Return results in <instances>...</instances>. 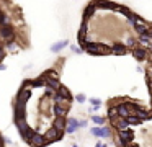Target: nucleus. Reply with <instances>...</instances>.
<instances>
[{"instance_id": "obj_1", "label": "nucleus", "mask_w": 152, "mask_h": 147, "mask_svg": "<svg viewBox=\"0 0 152 147\" xmlns=\"http://www.w3.org/2000/svg\"><path fill=\"white\" fill-rule=\"evenodd\" d=\"M30 46V28L23 10L13 0H0V69L8 54H17Z\"/></svg>"}, {"instance_id": "obj_2", "label": "nucleus", "mask_w": 152, "mask_h": 147, "mask_svg": "<svg viewBox=\"0 0 152 147\" xmlns=\"http://www.w3.org/2000/svg\"><path fill=\"white\" fill-rule=\"evenodd\" d=\"M90 134L95 137H100V139H111L113 132H111V127L110 126H95L90 129Z\"/></svg>"}, {"instance_id": "obj_3", "label": "nucleus", "mask_w": 152, "mask_h": 147, "mask_svg": "<svg viewBox=\"0 0 152 147\" xmlns=\"http://www.w3.org/2000/svg\"><path fill=\"white\" fill-rule=\"evenodd\" d=\"M64 134H66V132H62V131H57L56 127H49V129L44 132V139H46L48 144H53V142H56V140H61V139H62Z\"/></svg>"}, {"instance_id": "obj_4", "label": "nucleus", "mask_w": 152, "mask_h": 147, "mask_svg": "<svg viewBox=\"0 0 152 147\" xmlns=\"http://www.w3.org/2000/svg\"><path fill=\"white\" fill-rule=\"evenodd\" d=\"M131 54H132V57H134L136 61H139V62L147 61V57H149L147 48H141V46H136L134 49H131Z\"/></svg>"}, {"instance_id": "obj_5", "label": "nucleus", "mask_w": 152, "mask_h": 147, "mask_svg": "<svg viewBox=\"0 0 152 147\" xmlns=\"http://www.w3.org/2000/svg\"><path fill=\"white\" fill-rule=\"evenodd\" d=\"M111 54H116V56H124V54H128V51L129 49L126 48V44L124 42H111Z\"/></svg>"}, {"instance_id": "obj_6", "label": "nucleus", "mask_w": 152, "mask_h": 147, "mask_svg": "<svg viewBox=\"0 0 152 147\" xmlns=\"http://www.w3.org/2000/svg\"><path fill=\"white\" fill-rule=\"evenodd\" d=\"M115 106H116V111H118V116L119 118H129V116H132V111L129 110L126 100L123 101V103H119V105H115Z\"/></svg>"}, {"instance_id": "obj_7", "label": "nucleus", "mask_w": 152, "mask_h": 147, "mask_svg": "<svg viewBox=\"0 0 152 147\" xmlns=\"http://www.w3.org/2000/svg\"><path fill=\"white\" fill-rule=\"evenodd\" d=\"M79 119L77 118H67V126H66V132L67 134H74L79 129Z\"/></svg>"}, {"instance_id": "obj_8", "label": "nucleus", "mask_w": 152, "mask_h": 147, "mask_svg": "<svg viewBox=\"0 0 152 147\" xmlns=\"http://www.w3.org/2000/svg\"><path fill=\"white\" fill-rule=\"evenodd\" d=\"M66 126H67V118H56L53 121V127H56L57 131L66 132Z\"/></svg>"}, {"instance_id": "obj_9", "label": "nucleus", "mask_w": 152, "mask_h": 147, "mask_svg": "<svg viewBox=\"0 0 152 147\" xmlns=\"http://www.w3.org/2000/svg\"><path fill=\"white\" fill-rule=\"evenodd\" d=\"M132 29H134L136 33L139 34H149V23L147 25H142V23H136L134 26H132Z\"/></svg>"}, {"instance_id": "obj_10", "label": "nucleus", "mask_w": 152, "mask_h": 147, "mask_svg": "<svg viewBox=\"0 0 152 147\" xmlns=\"http://www.w3.org/2000/svg\"><path fill=\"white\" fill-rule=\"evenodd\" d=\"M115 12H118L119 15H124L126 18H128L129 15H131V10L128 8V7H124V5H119V3H116V7H115Z\"/></svg>"}, {"instance_id": "obj_11", "label": "nucleus", "mask_w": 152, "mask_h": 147, "mask_svg": "<svg viewBox=\"0 0 152 147\" xmlns=\"http://www.w3.org/2000/svg\"><path fill=\"white\" fill-rule=\"evenodd\" d=\"M151 41H152V38L149 34H139L137 36V42H139V44H142V46H147Z\"/></svg>"}, {"instance_id": "obj_12", "label": "nucleus", "mask_w": 152, "mask_h": 147, "mask_svg": "<svg viewBox=\"0 0 152 147\" xmlns=\"http://www.w3.org/2000/svg\"><path fill=\"white\" fill-rule=\"evenodd\" d=\"M67 44H69V41H61V42H56L51 49H53V52H59V51H62Z\"/></svg>"}, {"instance_id": "obj_13", "label": "nucleus", "mask_w": 152, "mask_h": 147, "mask_svg": "<svg viewBox=\"0 0 152 147\" xmlns=\"http://www.w3.org/2000/svg\"><path fill=\"white\" fill-rule=\"evenodd\" d=\"M92 121L96 124V126H105L106 118H103V116H98V114H95V116H92Z\"/></svg>"}, {"instance_id": "obj_14", "label": "nucleus", "mask_w": 152, "mask_h": 147, "mask_svg": "<svg viewBox=\"0 0 152 147\" xmlns=\"http://www.w3.org/2000/svg\"><path fill=\"white\" fill-rule=\"evenodd\" d=\"M113 118H118V111H116L115 105H110L108 106V119H113Z\"/></svg>"}, {"instance_id": "obj_15", "label": "nucleus", "mask_w": 152, "mask_h": 147, "mask_svg": "<svg viewBox=\"0 0 152 147\" xmlns=\"http://www.w3.org/2000/svg\"><path fill=\"white\" fill-rule=\"evenodd\" d=\"M124 44H126V48H128V49H134L136 46H137V39H134V38H128Z\"/></svg>"}, {"instance_id": "obj_16", "label": "nucleus", "mask_w": 152, "mask_h": 147, "mask_svg": "<svg viewBox=\"0 0 152 147\" xmlns=\"http://www.w3.org/2000/svg\"><path fill=\"white\" fill-rule=\"evenodd\" d=\"M88 101L93 105V106H98V108H102V101H100V100H96V98H90Z\"/></svg>"}, {"instance_id": "obj_17", "label": "nucleus", "mask_w": 152, "mask_h": 147, "mask_svg": "<svg viewBox=\"0 0 152 147\" xmlns=\"http://www.w3.org/2000/svg\"><path fill=\"white\" fill-rule=\"evenodd\" d=\"M75 100L79 101V103H85V101H87V97H85V95H82V93H79V95L75 97Z\"/></svg>"}, {"instance_id": "obj_18", "label": "nucleus", "mask_w": 152, "mask_h": 147, "mask_svg": "<svg viewBox=\"0 0 152 147\" xmlns=\"http://www.w3.org/2000/svg\"><path fill=\"white\" fill-rule=\"evenodd\" d=\"M145 48H147V51H149V54H152V41L149 42L147 46H145Z\"/></svg>"}, {"instance_id": "obj_19", "label": "nucleus", "mask_w": 152, "mask_h": 147, "mask_svg": "<svg viewBox=\"0 0 152 147\" xmlns=\"http://www.w3.org/2000/svg\"><path fill=\"white\" fill-rule=\"evenodd\" d=\"M79 126L80 127H87V121H79Z\"/></svg>"}, {"instance_id": "obj_20", "label": "nucleus", "mask_w": 152, "mask_h": 147, "mask_svg": "<svg viewBox=\"0 0 152 147\" xmlns=\"http://www.w3.org/2000/svg\"><path fill=\"white\" fill-rule=\"evenodd\" d=\"M95 147H106V144H102V142H98V144H95Z\"/></svg>"}, {"instance_id": "obj_21", "label": "nucleus", "mask_w": 152, "mask_h": 147, "mask_svg": "<svg viewBox=\"0 0 152 147\" xmlns=\"http://www.w3.org/2000/svg\"><path fill=\"white\" fill-rule=\"evenodd\" d=\"M147 61H149V64L152 65V54H151V56H149V57H147Z\"/></svg>"}, {"instance_id": "obj_22", "label": "nucleus", "mask_w": 152, "mask_h": 147, "mask_svg": "<svg viewBox=\"0 0 152 147\" xmlns=\"http://www.w3.org/2000/svg\"><path fill=\"white\" fill-rule=\"evenodd\" d=\"M72 147H79V146H77V144H74V146H72Z\"/></svg>"}]
</instances>
